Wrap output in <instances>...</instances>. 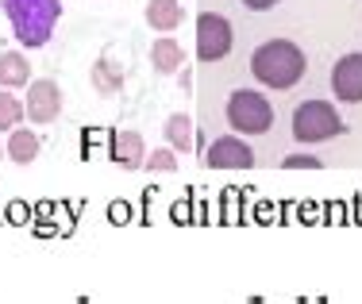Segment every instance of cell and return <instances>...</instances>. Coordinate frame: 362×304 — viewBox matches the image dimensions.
<instances>
[{"label":"cell","mask_w":362,"mask_h":304,"mask_svg":"<svg viewBox=\"0 0 362 304\" xmlns=\"http://www.w3.org/2000/svg\"><path fill=\"white\" fill-rule=\"evenodd\" d=\"M228 124L239 135H262L274 124V104L255 89H235L228 97Z\"/></svg>","instance_id":"3"},{"label":"cell","mask_w":362,"mask_h":304,"mask_svg":"<svg viewBox=\"0 0 362 304\" xmlns=\"http://www.w3.org/2000/svg\"><path fill=\"white\" fill-rule=\"evenodd\" d=\"M0 8H4L8 23H12V35L28 50L47 47L58 16H62V0H0Z\"/></svg>","instance_id":"1"},{"label":"cell","mask_w":362,"mask_h":304,"mask_svg":"<svg viewBox=\"0 0 362 304\" xmlns=\"http://www.w3.org/2000/svg\"><path fill=\"white\" fill-rule=\"evenodd\" d=\"M93 89H97L100 97H116V93L124 89V69L112 66L108 58H100V62L93 66Z\"/></svg>","instance_id":"14"},{"label":"cell","mask_w":362,"mask_h":304,"mask_svg":"<svg viewBox=\"0 0 362 304\" xmlns=\"http://www.w3.org/2000/svg\"><path fill=\"white\" fill-rule=\"evenodd\" d=\"M204 166L212 170H251L255 166V151L235 135H223L204 151Z\"/></svg>","instance_id":"7"},{"label":"cell","mask_w":362,"mask_h":304,"mask_svg":"<svg viewBox=\"0 0 362 304\" xmlns=\"http://www.w3.org/2000/svg\"><path fill=\"white\" fill-rule=\"evenodd\" d=\"M0 158H4V146H0Z\"/></svg>","instance_id":"20"},{"label":"cell","mask_w":362,"mask_h":304,"mask_svg":"<svg viewBox=\"0 0 362 304\" xmlns=\"http://www.w3.org/2000/svg\"><path fill=\"white\" fill-rule=\"evenodd\" d=\"M31 81V62L23 50H4L0 54V89H20Z\"/></svg>","instance_id":"12"},{"label":"cell","mask_w":362,"mask_h":304,"mask_svg":"<svg viewBox=\"0 0 362 304\" xmlns=\"http://www.w3.org/2000/svg\"><path fill=\"white\" fill-rule=\"evenodd\" d=\"M243 4L251 8V12H266V8H274L278 0H243Z\"/></svg>","instance_id":"19"},{"label":"cell","mask_w":362,"mask_h":304,"mask_svg":"<svg viewBox=\"0 0 362 304\" xmlns=\"http://www.w3.org/2000/svg\"><path fill=\"white\" fill-rule=\"evenodd\" d=\"M151 66L158 69L162 77H166V74H177V69L185 66V50H181V42L170 39V35L154 39V42H151Z\"/></svg>","instance_id":"10"},{"label":"cell","mask_w":362,"mask_h":304,"mask_svg":"<svg viewBox=\"0 0 362 304\" xmlns=\"http://www.w3.org/2000/svg\"><path fill=\"white\" fill-rule=\"evenodd\" d=\"M23 100L20 97H12V93H0V131H12V127H20L23 124Z\"/></svg>","instance_id":"16"},{"label":"cell","mask_w":362,"mask_h":304,"mask_svg":"<svg viewBox=\"0 0 362 304\" xmlns=\"http://www.w3.org/2000/svg\"><path fill=\"white\" fill-rule=\"evenodd\" d=\"M231 42H235V31H231V23L223 20L220 12L197 16V58H201V62H220V58H228Z\"/></svg>","instance_id":"5"},{"label":"cell","mask_w":362,"mask_h":304,"mask_svg":"<svg viewBox=\"0 0 362 304\" xmlns=\"http://www.w3.org/2000/svg\"><path fill=\"white\" fill-rule=\"evenodd\" d=\"M23 112H28V119L39 127L54 124L58 112H62V89H58V81H50V77L28 81V104H23Z\"/></svg>","instance_id":"6"},{"label":"cell","mask_w":362,"mask_h":304,"mask_svg":"<svg viewBox=\"0 0 362 304\" xmlns=\"http://www.w3.org/2000/svg\"><path fill=\"white\" fill-rule=\"evenodd\" d=\"M39 135L35 131H28V127H12V135H8V146H4V154L12 162H20V166H31V162L39 158Z\"/></svg>","instance_id":"13"},{"label":"cell","mask_w":362,"mask_h":304,"mask_svg":"<svg viewBox=\"0 0 362 304\" xmlns=\"http://www.w3.org/2000/svg\"><path fill=\"white\" fill-rule=\"evenodd\" d=\"M143 166H151V170H158V173H170V170H177V151H174V146L151 151V158H146Z\"/></svg>","instance_id":"17"},{"label":"cell","mask_w":362,"mask_h":304,"mask_svg":"<svg viewBox=\"0 0 362 304\" xmlns=\"http://www.w3.org/2000/svg\"><path fill=\"white\" fill-rule=\"evenodd\" d=\"M185 20V4L181 0H146V23L158 35H170Z\"/></svg>","instance_id":"9"},{"label":"cell","mask_w":362,"mask_h":304,"mask_svg":"<svg viewBox=\"0 0 362 304\" xmlns=\"http://www.w3.org/2000/svg\"><path fill=\"white\" fill-rule=\"evenodd\" d=\"M166 139H170L174 151L189 154V151H193V119H189L185 112H174V116L166 119Z\"/></svg>","instance_id":"15"},{"label":"cell","mask_w":362,"mask_h":304,"mask_svg":"<svg viewBox=\"0 0 362 304\" xmlns=\"http://www.w3.org/2000/svg\"><path fill=\"white\" fill-rule=\"evenodd\" d=\"M332 93L347 104L362 100V54H343L332 69Z\"/></svg>","instance_id":"8"},{"label":"cell","mask_w":362,"mask_h":304,"mask_svg":"<svg viewBox=\"0 0 362 304\" xmlns=\"http://www.w3.org/2000/svg\"><path fill=\"white\" fill-rule=\"evenodd\" d=\"M339 131H343V119L327 100H305L293 112V135L300 143H324V139H335Z\"/></svg>","instance_id":"4"},{"label":"cell","mask_w":362,"mask_h":304,"mask_svg":"<svg viewBox=\"0 0 362 304\" xmlns=\"http://www.w3.org/2000/svg\"><path fill=\"white\" fill-rule=\"evenodd\" d=\"M251 74L270 89H293L305 77V50L289 39H270L251 54Z\"/></svg>","instance_id":"2"},{"label":"cell","mask_w":362,"mask_h":304,"mask_svg":"<svg viewBox=\"0 0 362 304\" xmlns=\"http://www.w3.org/2000/svg\"><path fill=\"white\" fill-rule=\"evenodd\" d=\"M281 166H286V170H300V166H305V170H320V158H313V154H289Z\"/></svg>","instance_id":"18"},{"label":"cell","mask_w":362,"mask_h":304,"mask_svg":"<svg viewBox=\"0 0 362 304\" xmlns=\"http://www.w3.org/2000/svg\"><path fill=\"white\" fill-rule=\"evenodd\" d=\"M112 158L119 162L124 170H139L146 162V143L139 131H119L116 143H112Z\"/></svg>","instance_id":"11"}]
</instances>
